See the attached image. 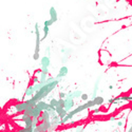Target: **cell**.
<instances>
[{
  "mask_svg": "<svg viewBox=\"0 0 132 132\" xmlns=\"http://www.w3.org/2000/svg\"><path fill=\"white\" fill-rule=\"evenodd\" d=\"M23 123L25 125V127H32V124H33V118H32V117H28L27 120L23 122Z\"/></svg>",
  "mask_w": 132,
  "mask_h": 132,
  "instance_id": "cell-17",
  "label": "cell"
},
{
  "mask_svg": "<svg viewBox=\"0 0 132 132\" xmlns=\"http://www.w3.org/2000/svg\"><path fill=\"white\" fill-rule=\"evenodd\" d=\"M49 105H50V108L55 109V108L57 107V106H58V99H56V98H52V99L50 101Z\"/></svg>",
  "mask_w": 132,
  "mask_h": 132,
  "instance_id": "cell-14",
  "label": "cell"
},
{
  "mask_svg": "<svg viewBox=\"0 0 132 132\" xmlns=\"http://www.w3.org/2000/svg\"><path fill=\"white\" fill-rule=\"evenodd\" d=\"M41 113H42V111H41L40 109H38L37 107H35L31 112V117L32 118H38L41 115Z\"/></svg>",
  "mask_w": 132,
  "mask_h": 132,
  "instance_id": "cell-11",
  "label": "cell"
},
{
  "mask_svg": "<svg viewBox=\"0 0 132 132\" xmlns=\"http://www.w3.org/2000/svg\"><path fill=\"white\" fill-rule=\"evenodd\" d=\"M40 63H41V68H49L51 65L50 56H43L40 60Z\"/></svg>",
  "mask_w": 132,
  "mask_h": 132,
  "instance_id": "cell-7",
  "label": "cell"
},
{
  "mask_svg": "<svg viewBox=\"0 0 132 132\" xmlns=\"http://www.w3.org/2000/svg\"><path fill=\"white\" fill-rule=\"evenodd\" d=\"M59 98L66 99V98H67V93H65V92H60V93H59Z\"/></svg>",
  "mask_w": 132,
  "mask_h": 132,
  "instance_id": "cell-22",
  "label": "cell"
},
{
  "mask_svg": "<svg viewBox=\"0 0 132 132\" xmlns=\"http://www.w3.org/2000/svg\"><path fill=\"white\" fill-rule=\"evenodd\" d=\"M49 13H50V19L55 23V22L58 20V15H57V11L55 10V8H54V6H51Z\"/></svg>",
  "mask_w": 132,
  "mask_h": 132,
  "instance_id": "cell-6",
  "label": "cell"
},
{
  "mask_svg": "<svg viewBox=\"0 0 132 132\" xmlns=\"http://www.w3.org/2000/svg\"><path fill=\"white\" fill-rule=\"evenodd\" d=\"M46 53H48V56L50 55V47H47L46 48Z\"/></svg>",
  "mask_w": 132,
  "mask_h": 132,
  "instance_id": "cell-24",
  "label": "cell"
},
{
  "mask_svg": "<svg viewBox=\"0 0 132 132\" xmlns=\"http://www.w3.org/2000/svg\"><path fill=\"white\" fill-rule=\"evenodd\" d=\"M68 72H69V69H68L66 66H62V67L59 69V72H58V74L56 75L55 78H56V79L61 80L63 77H66V76L68 75Z\"/></svg>",
  "mask_w": 132,
  "mask_h": 132,
  "instance_id": "cell-4",
  "label": "cell"
},
{
  "mask_svg": "<svg viewBox=\"0 0 132 132\" xmlns=\"http://www.w3.org/2000/svg\"><path fill=\"white\" fill-rule=\"evenodd\" d=\"M53 23H54V22H53L52 20H51V19H47V20L43 22V27H49V28H50Z\"/></svg>",
  "mask_w": 132,
  "mask_h": 132,
  "instance_id": "cell-18",
  "label": "cell"
},
{
  "mask_svg": "<svg viewBox=\"0 0 132 132\" xmlns=\"http://www.w3.org/2000/svg\"><path fill=\"white\" fill-rule=\"evenodd\" d=\"M14 109H15V111L17 112V113H23V112L27 110V108L29 107V105H28V102H17V104H15L14 106Z\"/></svg>",
  "mask_w": 132,
  "mask_h": 132,
  "instance_id": "cell-3",
  "label": "cell"
},
{
  "mask_svg": "<svg viewBox=\"0 0 132 132\" xmlns=\"http://www.w3.org/2000/svg\"><path fill=\"white\" fill-rule=\"evenodd\" d=\"M32 81H33V82H34V85H35V83H38V82L40 81V78H38L37 76H34V77H33V79H32Z\"/></svg>",
  "mask_w": 132,
  "mask_h": 132,
  "instance_id": "cell-23",
  "label": "cell"
},
{
  "mask_svg": "<svg viewBox=\"0 0 132 132\" xmlns=\"http://www.w3.org/2000/svg\"><path fill=\"white\" fill-rule=\"evenodd\" d=\"M35 95V90H34V87L33 86H29L27 89H25V92H24V96L27 97H33Z\"/></svg>",
  "mask_w": 132,
  "mask_h": 132,
  "instance_id": "cell-10",
  "label": "cell"
},
{
  "mask_svg": "<svg viewBox=\"0 0 132 132\" xmlns=\"http://www.w3.org/2000/svg\"><path fill=\"white\" fill-rule=\"evenodd\" d=\"M83 130H85V127L83 126H77L75 129V132H83Z\"/></svg>",
  "mask_w": 132,
  "mask_h": 132,
  "instance_id": "cell-21",
  "label": "cell"
},
{
  "mask_svg": "<svg viewBox=\"0 0 132 132\" xmlns=\"http://www.w3.org/2000/svg\"><path fill=\"white\" fill-rule=\"evenodd\" d=\"M35 37H36V42H35V52L33 54V59L38 60L39 59V52H40V43H41V37L39 32V25L36 22L35 23Z\"/></svg>",
  "mask_w": 132,
  "mask_h": 132,
  "instance_id": "cell-1",
  "label": "cell"
},
{
  "mask_svg": "<svg viewBox=\"0 0 132 132\" xmlns=\"http://www.w3.org/2000/svg\"><path fill=\"white\" fill-rule=\"evenodd\" d=\"M127 132H132V125H131V127L129 128V129H128V131Z\"/></svg>",
  "mask_w": 132,
  "mask_h": 132,
  "instance_id": "cell-28",
  "label": "cell"
},
{
  "mask_svg": "<svg viewBox=\"0 0 132 132\" xmlns=\"http://www.w3.org/2000/svg\"><path fill=\"white\" fill-rule=\"evenodd\" d=\"M60 122H61V118L59 117L58 114L55 115V116H53V117H51V123H52V126L57 127L58 125H60Z\"/></svg>",
  "mask_w": 132,
  "mask_h": 132,
  "instance_id": "cell-12",
  "label": "cell"
},
{
  "mask_svg": "<svg viewBox=\"0 0 132 132\" xmlns=\"http://www.w3.org/2000/svg\"><path fill=\"white\" fill-rule=\"evenodd\" d=\"M131 115H132V113H131Z\"/></svg>",
  "mask_w": 132,
  "mask_h": 132,
  "instance_id": "cell-29",
  "label": "cell"
},
{
  "mask_svg": "<svg viewBox=\"0 0 132 132\" xmlns=\"http://www.w3.org/2000/svg\"><path fill=\"white\" fill-rule=\"evenodd\" d=\"M57 107H63L65 108V99L59 98L58 99V106H57Z\"/></svg>",
  "mask_w": 132,
  "mask_h": 132,
  "instance_id": "cell-20",
  "label": "cell"
},
{
  "mask_svg": "<svg viewBox=\"0 0 132 132\" xmlns=\"http://www.w3.org/2000/svg\"><path fill=\"white\" fill-rule=\"evenodd\" d=\"M51 127H52V123L51 121H44L43 123H40L37 126V128H35L33 132H48Z\"/></svg>",
  "mask_w": 132,
  "mask_h": 132,
  "instance_id": "cell-2",
  "label": "cell"
},
{
  "mask_svg": "<svg viewBox=\"0 0 132 132\" xmlns=\"http://www.w3.org/2000/svg\"><path fill=\"white\" fill-rule=\"evenodd\" d=\"M110 121H111V122L115 121V116H111V117H110Z\"/></svg>",
  "mask_w": 132,
  "mask_h": 132,
  "instance_id": "cell-27",
  "label": "cell"
},
{
  "mask_svg": "<svg viewBox=\"0 0 132 132\" xmlns=\"http://www.w3.org/2000/svg\"><path fill=\"white\" fill-rule=\"evenodd\" d=\"M36 107L38 108V109H40L41 111H47L48 109L50 108V105L49 104H47L46 102H43V101H40V102H37V105H36Z\"/></svg>",
  "mask_w": 132,
  "mask_h": 132,
  "instance_id": "cell-8",
  "label": "cell"
},
{
  "mask_svg": "<svg viewBox=\"0 0 132 132\" xmlns=\"http://www.w3.org/2000/svg\"><path fill=\"white\" fill-rule=\"evenodd\" d=\"M94 104H95V106H102V104L105 102V99H104V97L102 96H97V97H95L94 99Z\"/></svg>",
  "mask_w": 132,
  "mask_h": 132,
  "instance_id": "cell-13",
  "label": "cell"
},
{
  "mask_svg": "<svg viewBox=\"0 0 132 132\" xmlns=\"http://www.w3.org/2000/svg\"><path fill=\"white\" fill-rule=\"evenodd\" d=\"M99 112H101V110H99V109H95V110L94 111H93V113H99Z\"/></svg>",
  "mask_w": 132,
  "mask_h": 132,
  "instance_id": "cell-26",
  "label": "cell"
},
{
  "mask_svg": "<svg viewBox=\"0 0 132 132\" xmlns=\"http://www.w3.org/2000/svg\"><path fill=\"white\" fill-rule=\"evenodd\" d=\"M81 101H85V102H88L89 101V95L87 94V93H82V95H81Z\"/></svg>",
  "mask_w": 132,
  "mask_h": 132,
  "instance_id": "cell-19",
  "label": "cell"
},
{
  "mask_svg": "<svg viewBox=\"0 0 132 132\" xmlns=\"http://www.w3.org/2000/svg\"><path fill=\"white\" fill-rule=\"evenodd\" d=\"M117 126H118V127H122V126H123V121H118V122H117Z\"/></svg>",
  "mask_w": 132,
  "mask_h": 132,
  "instance_id": "cell-25",
  "label": "cell"
},
{
  "mask_svg": "<svg viewBox=\"0 0 132 132\" xmlns=\"http://www.w3.org/2000/svg\"><path fill=\"white\" fill-rule=\"evenodd\" d=\"M82 95V93L80 90H75V91H73V98H80Z\"/></svg>",
  "mask_w": 132,
  "mask_h": 132,
  "instance_id": "cell-16",
  "label": "cell"
},
{
  "mask_svg": "<svg viewBox=\"0 0 132 132\" xmlns=\"http://www.w3.org/2000/svg\"><path fill=\"white\" fill-rule=\"evenodd\" d=\"M99 82H101V76L97 77V79H96V81L94 83V89H93V93H92V99H94L95 97H97V90H98Z\"/></svg>",
  "mask_w": 132,
  "mask_h": 132,
  "instance_id": "cell-9",
  "label": "cell"
},
{
  "mask_svg": "<svg viewBox=\"0 0 132 132\" xmlns=\"http://www.w3.org/2000/svg\"><path fill=\"white\" fill-rule=\"evenodd\" d=\"M41 115H42L44 121H51V114L48 111H43L42 113H41Z\"/></svg>",
  "mask_w": 132,
  "mask_h": 132,
  "instance_id": "cell-15",
  "label": "cell"
},
{
  "mask_svg": "<svg viewBox=\"0 0 132 132\" xmlns=\"http://www.w3.org/2000/svg\"><path fill=\"white\" fill-rule=\"evenodd\" d=\"M74 106H75V102H74L73 98H66L65 99V110L67 112L72 111V109H73Z\"/></svg>",
  "mask_w": 132,
  "mask_h": 132,
  "instance_id": "cell-5",
  "label": "cell"
}]
</instances>
